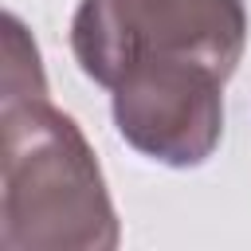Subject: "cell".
Here are the masks:
<instances>
[{"label":"cell","mask_w":251,"mask_h":251,"mask_svg":"<svg viewBox=\"0 0 251 251\" xmlns=\"http://www.w3.org/2000/svg\"><path fill=\"white\" fill-rule=\"evenodd\" d=\"M243 47V0H82L71 20L78 67L106 90L149 63H200L231 78Z\"/></svg>","instance_id":"7a4b0ae2"},{"label":"cell","mask_w":251,"mask_h":251,"mask_svg":"<svg viewBox=\"0 0 251 251\" xmlns=\"http://www.w3.org/2000/svg\"><path fill=\"white\" fill-rule=\"evenodd\" d=\"M0 133V247L114 251L122 227L98 157L75 118L47 102L35 39L12 12L4 16Z\"/></svg>","instance_id":"6da1fadb"},{"label":"cell","mask_w":251,"mask_h":251,"mask_svg":"<svg viewBox=\"0 0 251 251\" xmlns=\"http://www.w3.org/2000/svg\"><path fill=\"white\" fill-rule=\"evenodd\" d=\"M224 75L200 63H149L110 86L118 133L149 161L204 165L224 133Z\"/></svg>","instance_id":"3957f363"}]
</instances>
